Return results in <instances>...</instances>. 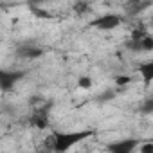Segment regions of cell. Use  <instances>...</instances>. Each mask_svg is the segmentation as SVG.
Masks as SVG:
<instances>
[{
  "label": "cell",
  "mask_w": 153,
  "mask_h": 153,
  "mask_svg": "<svg viewBox=\"0 0 153 153\" xmlns=\"http://www.w3.org/2000/svg\"><path fill=\"white\" fill-rule=\"evenodd\" d=\"M139 51H144V52H151L153 51V38L151 34H144L140 40H139Z\"/></svg>",
  "instance_id": "ba28073f"
},
{
  "label": "cell",
  "mask_w": 153,
  "mask_h": 153,
  "mask_svg": "<svg viewBox=\"0 0 153 153\" xmlns=\"http://www.w3.org/2000/svg\"><path fill=\"white\" fill-rule=\"evenodd\" d=\"M139 74L142 76L144 83H149V81L153 79V63H151V61H148V63H142V65L139 67Z\"/></svg>",
  "instance_id": "8992f818"
},
{
  "label": "cell",
  "mask_w": 153,
  "mask_h": 153,
  "mask_svg": "<svg viewBox=\"0 0 153 153\" xmlns=\"http://www.w3.org/2000/svg\"><path fill=\"white\" fill-rule=\"evenodd\" d=\"M139 146V140L137 139H121V140H115L112 144H108V151L112 153H133Z\"/></svg>",
  "instance_id": "277c9868"
},
{
  "label": "cell",
  "mask_w": 153,
  "mask_h": 153,
  "mask_svg": "<svg viewBox=\"0 0 153 153\" xmlns=\"http://www.w3.org/2000/svg\"><path fill=\"white\" fill-rule=\"evenodd\" d=\"M22 72H15V70H6V68H0V90H13L15 85L18 83V79L22 78Z\"/></svg>",
  "instance_id": "3957f363"
},
{
  "label": "cell",
  "mask_w": 153,
  "mask_h": 153,
  "mask_svg": "<svg viewBox=\"0 0 153 153\" xmlns=\"http://www.w3.org/2000/svg\"><path fill=\"white\" fill-rule=\"evenodd\" d=\"M74 11H76V15H85V13L90 11V4L87 0H78V2L74 4Z\"/></svg>",
  "instance_id": "9c48e42d"
},
{
  "label": "cell",
  "mask_w": 153,
  "mask_h": 153,
  "mask_svg": "<svg viewBox=\"0 0 153 153\" xmlns=\"http://www.w3.org/2000/svg\"><path fill=\"white\" fill-rule=\"evenodd\" d=\"M92 135H94V131H90V130H81V131H52L45 139V148L49 151L65 153V151L72 149L76 144H79L81 140L90 139Z\"/></svg>",
  "instance_id": "6da1fadb"
},
{
  "label": "cell",
  "mask_w": 153,
  "mask_h": 153,
  "mask_svg": "<svg viewBox=\"0 0 153 153\" xmlns=\"http://www.w3.org/2000/svg\"><path fill=\"white\" fill-rule=\"evenodd\" d=\"M43 54V51L40 47H31V45H25L24 49H20V56L24 58H40Z\"/></svg>",
  "instance_id": "52a82bcc"
},
{
  "label": "cell",
  "mask_w": 153,
  "mask_h": 153,
  "mask_svg": "<svg viewBox=\"0 0 153 153\" xmlns=\"http://www.w3.org/2000/svg\"><path fill=\"white\" fill-rule=\"evenodd\" d=\"M0 114H2V110H0Z\"/></svg>",
  "instance_id": "9a60e30c"
},
{
  "label": "cell",
  "mask_w": 153,
  "mask_h": 153,
  "mask_svg": "<svg viewBox=\"0 0 153 153\" xmlns=\"http://www.w3.org/2000/svg\"><path fill=\"white\" fill-rule=\"evenodd\" d=\"M29 123H31L34 128H38V130L47 128V126H49V110H45V108H36V110L33 112V115L29 117Z\"/></svg>",
  "instance_id": "5b68a950"
},
{
  "label": "cell",
  "mask_w": 153,
  "mask_h": 153,
  "mask_svg": "<svg viewBox=\"0 0 153 153\" xmlns=\"http://www.w3.org/2000/svg\"><path fill=\"white\" fill-rule=\"evenodd\" d=\"M78 87L79 88H90L92 87V78H88V76H81V78L78 79Z\"/></svg>",
  "instance_id": "30bf717a"
},
{
  "label": "cell",
  "mask_w": 153,
  "mask_h": 153,
  "mask_svg": "<svg viewBox=\"0 0 153 153\" xmlns=\"http://www.w3.org/2000/svg\"><path fill=\"white\" fill-rule=\"evenodd\" d=\"M137 149H139V153H151V151H153V144L148 142V144H142V146H140V142H139Z\"/></svg>",
  "instance_id": "8fae6325"
},
{
  "label": "cell",
  "mask_w": 153,
  "mask_h": 153,
  "mask_svg": "<svg viewBox=\"0 0 153 153\" xmlns=\"http://www.w3.org/2000/svg\"><path fill=\"white\" fill-rule=\"evenodd\" d=\"M131 81V78H130V76H117V78H115V83L119 85V87H123V85H128Z\"/></svg>",
  "instance_id": "7c38bea8"
},
{
  "label": "cell",
  "mask_w": 153,
  "mask_h": 153,
  "mask_svg": "<svg viewBox=\"0 0 153 153\" xmlns=\"http://www.w3.org/2000/svg\"><path fill=\"white\" fill-rule=\"evenodd\" d=\"M121 22H123V18H121L119 15H115V13H106V15L97 16V18L92 22V27H96V29H99V31H114V29H117V27L121 25Z\"/></svg>",
  "instance_id": "7a4b0ae2"
},
{
  "label": "cell",
  "mask_w": 153,
  "mask_h": 153,
  "mask_svg": "<svg viewBox=\"0 0 153 153\" xmlns=\"http://www.w3.org/2000/svg\"><path fill=\"white\" fill-rule=\"evenodd\" d=\"M33 13H34L36 16H40V18H51V15H49V13L42 11V9H40V7H36V6H33Z\"/></svg>",
  "instance_id": "4fadbf2b"
},
{
  "label": "cell",
  "mask_w": 153,
  "mask_h": 153,
  "mask_svg": "<svg viewBox=\"0 0 153 153\" xmlns=\"http://www.w3.org/2000/svg\"><path fill=\"white\" fill-rule=\"evenodd\" d=\"M34 2H49V0H34Z\"/></svg>",
  "instance_id": "5bb4252c"
}]
</instances>
